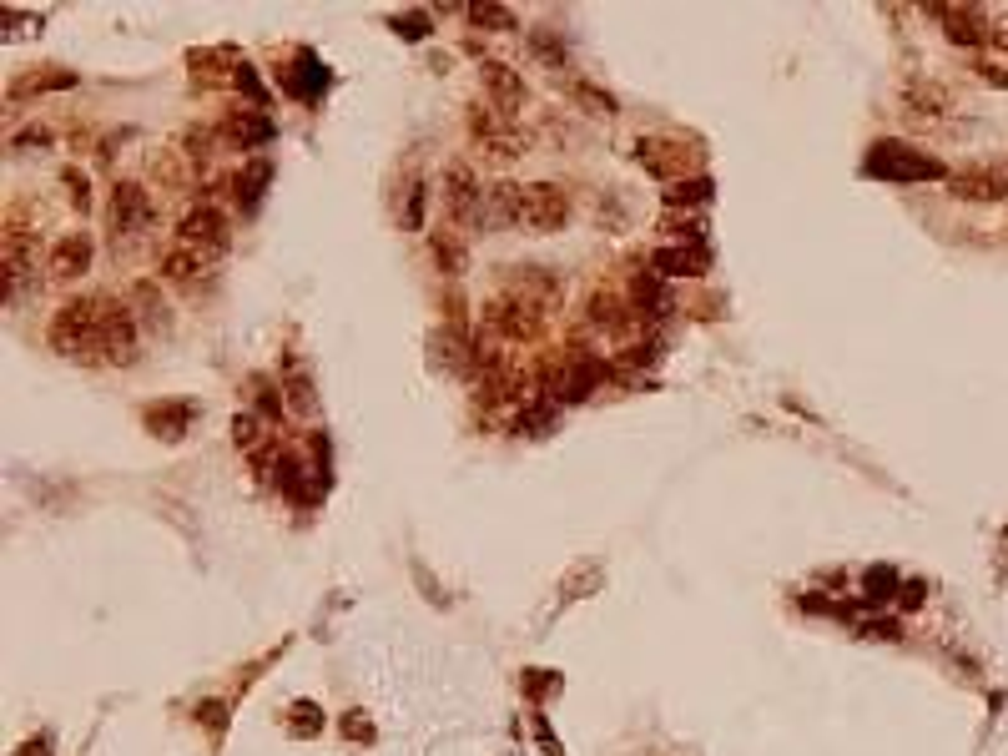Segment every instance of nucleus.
Returning <instances> with one entry per match:
<instances>
[{"label": "nucleus", "instance_id": "obj_11", "mask_svg": "<svg viewBox=\"0 0 1008 756\" xmlns=\"http://www.w3.org/2000/svg\"><path fill=\"white\" fill-rule=\"evenodd\" d=\"M444 187H449V217L454 222H474V212H484V187H479L474 167L454 162L449 177H444Z\"/></svg>", "mask_w": 1008, "mask_h": 756}, {"label": "nucleus", "instance_id": "obj_14", "mask_svg": "<svg viewBox=\"0 0 1008 756\" xmlns=\"http://www.w3.org/2000/svg\"><path fill=\"white\" fill-rule=\"evenodd\" d=\"M207 263H212V252L177 242V247L162 252V278L177 283V288H187V283H207Z\"/></svg>", "mask_w": 1008, "mask_h": 756}, {"label": "nucleus", "instance_id": "obj_25", "mask_svg": "<svg viewBox=\"0 0 1008 756\" xmlns=\"http://www.w3.org/2000/svg\"><path fill=\"white\" fill-rule=\"evenodd\" d=\"M273 474H278V484H283V494H288V499H293V504H298V499H303V489H308V484H303V459H298V454H288V449H283V454H278V469H273Z\"/></svg>", "mask_w": 1008, "mask_h": 756}, {"label": "nucleus", "instance_id": "obj_26", "mask_svg": "<svg viewBox=\"0 0 1008 756\" xmlns=\"http://www.w3.org/2000/svg\"><path fill=\"white\" fill-rule=\"evenodd\" d=\"M464 11H469V21L484 26V31H510V26H515V16L504 11V6H489V0H474V6H464Z\"/></svg>", "mask_w": 1008, "mask_h": 756}, {"label": "nucleus", "instance_id": "obj_12", "mask_svg": "<svg viewBox=\"0 0 1008 756\" xmlns=\"http://www.w3.org/2000/svg\"><path fill=\"white\" fill-rule=\"evenodd\" d=\"M510 293L525 298V303L540 308V313H555V308H560V278L545 273V268H515V273H510Z\"/></svg>", "mask_w": 1008, "mask_h": 756}, {"label": "nucleus", "instance_id": "obj_34", "mask_svg": "<svg viewBox=\"0 0 1008 756\" xmlns=\"http://www.w3.org/2000/svg\"><path fill=\"white\" fill-rule=\"evenodd\" d=\"M237 86H242V96H247V101H258V106L268 101V86H263L258 76H252V66H237Z\"/></svg>", "mask_w": 1008, "mask_h": 756}, {"label": "nucleus", "instance_id": "obj_13", "mask_svg": "<svg viewBox=\"0 0 1008 756\" xmlns=\"http://www.w3.org/2000/svg\"><path fill=\"white\" fill-rule=\"evenodd\" d=\"M479 81H484L489 101L499 106V116L525 106V81H520V71H515V66H504V61H484V66H479Z\"/></svg>", "mask_w": 1008, "mask_h": 756}, {"label": "nucleus", "instance_id": "obj_6", "mask_svg": "<svg viewBox=\"0 0 1008 756\" xmlns=\"http://www.w3.org/2000/svg\"><path fill=\"white\" fill-rule=\"evenodd\" d=\"M520 222H525L530 232H560V227L570 222V197H565L555 182H525Z\"/></svg>", "mask_w": 1008, "mask_h": 756}, {"label": "nucleus", "instance_id": "obj_15", "mask_svg": "<svg viewBox=\"0 0 1008 756\" xmlns=\"http://www.w3.org/2000/svg\"><path fill=\"white\" fill-rule=\"evenodd\" d=\"M928 11L938 16V26H943V36H948L953 46H968V51L988 46V26H983L968 6H928Z\"/></svg>", "mask_w": 1008, "mask_h": 756}, {"label": "nucleus", "instance_id": "obj_3", "mask_svg": "<svg viewBox=\"0 0 1008 756\" xmlns=\"http://www.w3.org/2000/svg\"><path fill=\"white\" fill-rule=\"evenodd\" d=\"M484 333L499 338V343H535V338L545 333V313L530 308L525 298H515L510 288H504V293H494V298L484 303Z\"/></svg>", "mask_w": 1008, "mask_h": 756}, {"label": "nucleus", "instance_id": "obj_18", "mask_svg": "<svg viewBox=\"0 0 1008 756\" xmlns=\"http://www.w3.org/2000/svg\"><path fill=\"white\" fill-rule=\"evenodd\" d=\"M651 268H656V278H696V273H706L711 268V252L706 247H666V252H656L651 258Z\"/></svg>", "mask_w": 1008, "mask_h": 756}, {"label": "nucleus", "instance_id": "obj_23", "mask_svg": "<svg viewBox=\"0 0 1008 756\" xmlns=\"http://www.w3.org/2000/svg\"><path fill=\"white\" fill-rule=\"evenodd\" d=\"M268 182H273V167H268V162H247V167H237V172H232L237 207H242V212H252V207H258V197L268 192Z\"/></svg>", "mask_w": 1008, "mask_h": 756}, {"label": "nucleus", "instance_id": "obj_19", "mask_svg": "<svg viewBox=\"0 0 1008 756\" xmlns=\"http://www.w3.org/2000/svg\"><path fill=\"white\" fill-rule=\"evenodd\" d=\"M630 308H636L641 318H651V323H661V318L676 313V298H671L666 278H636V288H630Z\"/></svg>", "mask_w": 1008, "mask_h": 756}, {"label": "nucleus", "instance_id": "obj_37", "mask_svg": "<svg viewBox=\"0 0 1008 756\" xmlns=\"http://www.w3.org/2000/svg\"><path fill=\"white\" fill-rule=\"evenodd\" d=\"M51 751H56V746H51V736H46V731H41V736H31V741H21V751H16V756H51Z\"/></svg>", "mask_w": 1008, "mask_h": 756}, {"label": "nucleus", "instance_id": "obj_1", "mask_svg": "<svg viewBox=\"0 0 1008 756\" xmlns=\"http://www.w3.org/2000/svg\"><path fill=\"white\" fill-rule=\"evenodd\" d=\"M101 313H106V298H71L56 308L51 318V348L56 353H71V358H86L91 343H96V328H101Z\"/></svg>", "mask_w": 1008, "mask_h": 756}, {"label": "nucleus", "instance_id": "obj_21", "mask_svg": "<svg viewBox=\"0 0 1008 756\" xmlns=\"http://www.w3.org/2000/svg\"><path fill=\"white\" fill-rule=\"evenodd\" d=\"M520 197H525V182H494V187H484V222L489 227H510V222H520Z\"/></svg>", "mask_w": 1008, "mask_h": 756}, {"label": "nucleus", "instance_id": "obj_35", "mask_svg": "<svg viewBox=\"0 0 1008 756\" xmlns=\"http://www.w3.org/2000/svg\"><path fill=\"white\" fill-rule=\"evenodd\" d=\"M288 721H293V726L318 731V726H323V711H318V706H293V711H288Z\"/></svg>", "mask_w": 1008, "mask_h": 756}, {"label": "nucleus", "instance_id": "obj_10", "mask_svg": "<svg viewBox=\"0 0 1008 756\" xmlns=\"http://www.w3.org/2000/svg\"><path fill=\"white\" fill-rule=\"evenodd\" d=\"M636 157L656 172V177H676V172H691L696 167V147L686 142H666V137H646L641 147H636Z\"/></svg>", "mask_w": 1008, "mask_h": 756}, {"label": "nucleus", "instance_id": "obj_17", "mask_svg": "<svg viewBox=\"0 0 1008 756\" xmlns=\"http://www.w3.org/2000/svg\"><path fill=\"white\" fill-rule=\"evenodd\" d=\"M903 111H913L923 121H938V116L953 111V91L938 86V81H908L903 86Z\"/></svg>", "mask_w": 1008, "mask_h": 756}, {"label": "nucleus", "instance_id": "obj_9", "mask_svg": "<svg viewBox=\"0 0 1008 756\" xmlns=\"http://www.w3.org/2000/svg\"><path fill=\"white\" fill-rule=\"evenodd\" d=\"M46 268H51L56 283H76V278H86V268H91V237H86V232H66V237H56L51 252H46Z\"/></svg>", "mask_w": 1008, "mask_h": 756}, {"label": "nucleus", "instance_id": "obj_4", "mask_svg": "<svg viewBox=\"0 0 1008 756\" xmlns=\"http://www.w3.org/2000/svg\"><path fill=\"white\" fill-rule=\"evenodd\" d=\"M137 318L121 298H106V313H101V328H96V343H91V363H132L137 353Z\"/></svg>", "mask_w": 1008, "mask_h": 756}, {"label": "nucleus", "instance_id": "obj_22", "mask_svg": "<svg viewBox=\"0 0 1008 756\" xmlns=\"http://www.w3.org/2000/svg\"><path fill=\"white\" fill-rule=\"evenodd\" d=\"M585 318H590V323H595L600 333H625V323H630L625 293H610V288L590 293V303H585Z\"/></svg>", "mask_w": 1008, "mask_h": 756}, {"label": "nucleus", "instance_id": "obj_36", "mask_svg": "<svg viewBox=\"0 0 1008 756\" xmlns=\"http://www.w3.org/2000/svg\"><path fill=\"white\" fill-rule=\"evenodd\" d=\"M535 56H540V61H550V66H560V61H565V51H560L550 36H535Z\"/></svg>", "mask_w": 1008, "mask_h": 756}, {"label": "nucleus", "instance_id": "obj_16", "mask_svg": "<svg viewBox=\"0 0 1008 756\" xmlns=\"http://www.w3.org/2000/svg\"><path fill=\"white\" fill-rule=\"evenodd\" d=\"M222 132H227V142L232 147H268L273 142V121H268V111H258V106H252V111H232L227 121H222Z\"/></svg>", "mask_w": 1008, "mask_h": 756}, {"label": "nucleus", "instance_id": "obj_2", "mask_svg": "<svg viewBox=\"0 0 1008 756\" xmlns=\"http://www.w3.org/2000/svg\"><path fill=\"white\" fill-rule=\"evenodd\" d=\"M862 172H867V177H888V182H938V177H948L943 162L913 152L908 142H877V147L862 157Z\"/></svg>", "mask_w": 1008, "mask_h": 756}, {"label": "nucleus", "instance_id": "obj_33", "mask_svg": "<svg viewBox=\"0 0 1008 756\" xmlns=\"http://www.w3.org/2000/svg\"><path fill=\"white\" fill-rule=\"evenodd\" d=\"M61 182H66V192H71L76 212H86V207H91V192H86V177H81L76 167H66V172H61Z\"/></svg>", "mask_w": 1008, "mask_h": 756}, {"label": "nucleus", "instance_id": "obj_28", "mask_svg": "<svg viewBox=\"0 0 1008 756\" xmlns=\"http://www.w3.org/2000/svg\"><path fill=\"white\" fill-rule=\"evenodd\" d=\"M252 399H258V419H283V399H278V389L268 384V378L252 384Z\"/></svg>", "mask_w": 1008, "mask_h": 756}, {"label": "nucleus", "instance_id": "obj_20", "mask_svg": "<svg viewBox=\"0 0 1008 756\" xmlns=\"http://www.w3.org/2000/svg\"><path fill=\"white\" fill-rule=\"evenodd\" d=\"M948 187H953L958 197H968V202H998V197L1008 192V182L993 177L988 167H963V172L948 177Z\"/></svg>", "mask_w": 1008, "mask_h": 756}, {"label": "nucleus", "instance_id": "obj_31", "mask_svg": "<svg viewBox=\"0 0 1008 756\" xmlns=\"http://www.w3.org/2000/svg\"><path fill=\"white\" fill-rule=\"evenodd\" d=\"M424 197H429V192H424V182H414V187H409V197H404V227H409V232H414V227H424Z\"/></svg>", "mask_w": 1008, "mask_h": 756}, {"label": "nucleus", "instance_id": "obj_30", "mask_svg": "<svg viewBox=\"0 0 1008 756\" xmlns=\"http://www.w3.org/2000/svg\"><path fill=\"white\" fill-rule=\"evenodd\" d=\"M232 439H237L242 449H252V444L263 439V419H258V414H237V419H232Z\"/></svg>", "mask_w": 1008, "mask_h": 756}, {"label": "nucleus", "instance_id": "obj_29", "mask_svg": "<svg viewBox=\"0 0 1008 756\" xmlns=\"http://www.w3.org/2000/svg\"><path fill=\"white\" fill-rule=\"evenodd\" d=\"M434 263H439L444 273H459V263H464V258H459V242H454L449 232H434Z\"/></svg>", "mask_w": 1008, "mask_h": 756}, {"label": "nucleus", "instance_id": "obj_5", "mask_svg": "<svg viewBox=\"0 0 1008 756\" xmlns=\"http://www.w3.org/2000/svg\"><path fill=\"white\" fill-rule=\"evenodd\" d=\"M106 222H111L116 237H142V232L152 227V197H147V187L132 182V177H121V182L111 187Z\"/></svg>", "mask_w": 1008, "mask_h": 756}, {"label": "nucleus", "instance_id": "obj_7", "mask_svg": "<svg viewBox=\"0 0 1008 756\" xmlns=\"http://www.w3.org/2000/svg\"><path fill=\"white\" fill-rule=\"evenodd\" d=\"M469 126H474L479 152H489L494 162H515V157L525 152V137H520L504 116H494L489 106H469Z\"/></svg>", "mask_w": 1008, "mask_h": 756}, {"label": "nucleus", "instance_id": "obj_8", "mask_svg": "<svg viewBox=\"0 0 1008 756\" xmlns=\"http://www.w3.org/2000/svg\"><path fill=\"white\" fill-rule=\"evenodd\" d=\"M177 242H187V247H202V252H227V217L212 207V202H197V207H187L182 217H177Z\"/></svg>", "mask_w": 1008, "mask_h": 756}, {"label": "nucleus", "instance_id": "obj_27", "mask_svg": "<svg viewBox=\"0 0 1008 756\" xmlns=\"http://www.w3.org/2000/svg\"><path fill=\"white\" fill-rule=\"evenodd\" d=\"M66 81H71L66 71H31L11 81V96H41V86H66Z\"/></svg>", "mask_w": 1008, "mask_h": 756}, {"label": "nucleus", "instance_id": "obj_24", "mask_svg": "<svg viewBox=\"0 0 1008 756\" xmlns=\"http://www.w3.org/2000/svg\"><path fill=\"white\" fill-rule=\"evenodd\" d=\"M711 192H716L711 177L696 172V177H686V182H666V207H706Z\"/></svg>", "mask_w": 1008, "mask_h": 756}, {"label": "nucleus", "instance_id": "obj_32", "mask_svg": "<svg viewBox=\"0 0 1008 756\" xmlns=\"http://www.w3.org/2000/svg\"><path fill=\"white\" fill-rule=\"evenodd\" d=\"M893 590H898V580H893V570H888V565L867 570V595H872V600H888Z\"/></svg>", "mask_w": 1008, "mask_h": 756}]
</instances>
